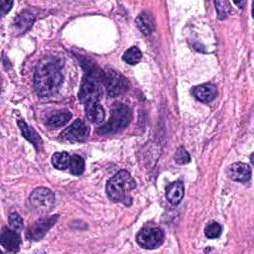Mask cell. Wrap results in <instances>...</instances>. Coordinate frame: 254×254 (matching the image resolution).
<instances>
[{
	"label": "cell",
	"instance_id": "6da1fadb",
	"mask_svg": "<svg viewBox=\"0 0 254 254\" xmlns=\"http://www.w3.org/2000/svg\"><path fill=\"white\" fill-rule=\"evenodd\" d=\"M63 82L60 64L52 58H45L39 62L35 75V89L41 96H50L57 91Z\"/></svg>",
	"mask_w": 254,
	"mask_h": 254
},
{
	"label": "cell",
	"instance_id": "7a4b0ae2",
	"mask_svg": "<svg viewBox=\"0 0 254 254\" xmlns=\"http://www.w3.org/2000/svg\"><path fill=\"white\" fill-rule=\"evenodd\" d=\"M135 188V180L127 171L122 170L115 174L107 182L106 192L111 200L122 202L128 206L132 203V197L130 192Z\"/></svg>",
	"mask_w": 254,
	"mask_h": 254
},
{
	"label": "cell",
	"instance_id": "3957f363",
	"mask_svg": "<svg viewBox=\"0 0 254 254\" xmlns=\"http://www.w3.org/2000/svg\"><path fill=\"white\" fill-rule=\"evenodd\" d=\"M104 81V73L98 68H90L82 78L78 99L81 103L91 100H98L102 94V83Z\"/></svg>",
	"mask_w": 254,
	"mask_h": 254
},
{
	"label": "cell",
	"instance_id": "277c9868",
	"mask_svg": "<svg viewBox=\"0 0 254 254\" xmlns=\"http://www.w3.org/2000/svg\"><path fill=\"white\" fill-rule=\"evenodd\" d=\"M132 118L130 108L122 103L115 104L111 110V116L106 124L99 127L97 132L99 134L115 133L126 127Z\"/></svg>",
	"mask_w": 254,
	"mask_h": 254
},
{
	"label": "cell",
	"instance_id": "5b68a950",
	"mask_svg": "<svg viewBox=\"0 0 254 254\" xmlns=\"http://www.w3.org/2000/svg\"><path fill=\"white\" fill-rule=\"evenodd\" d=\"M55 195L53 191L46 188L36 189L29 196L28 204L32 211L36 213H47L53 209Z\"/></svg>",
	"mask_w": 254,
	"mask_h": 254
},
{
	"label": "cell",
	"instance_id": "8992f818",
	"mask_svg": "<svg viewBox=\"0 0 254 254\" xmlns=\"http://www.w3.org/2000/svg\"><path fill=\"white\" fill-rule=\"evenodd\" d=\"M104 82L109 96L116 97L125 93L129 88V81L125 76L113 69H109L104 74Z\"/></svg>",
	"mask_w": 254,
	"mask_h": 254
},
{
	"label": "cell",
	"instance_id": "52a82bcc",
	"mask_svg": "<svg viewBox=\"0 0 254 254\" xmlns=\"http://www.w3.org/2000/svg\"><path fill=\"white\" fill-rule=\"evenodd\" d=\"M138 244L146 249H155L159 247L164 240V232L157 227L143 228L137 234Z\"/></svg>",
	"mask_w": 254,
	"mask_h": 254
},
{
	"label": "cell",
	"instance_id": "ba28073f",
	"mask_svg": "<svg viewBox=\"0 0 254 254\" xmlns=\"http://www.w3.org/2000/svg\"><path fill=\"white\" fill-rule=\"evenodd\" d=\"M59 218L58 215H53L45 218H41L40 220L36 221L27 232V235L30 239L33 240H39L42 237L45 236V234L48 232V230L55 224L57 219Z\"/></svg>",
	"mask_w": 254,
	"mask_h": 254
},
{
	"label": "cell",
	"instance_id": "9c48e42d",
	"mask_svg": "<svg viewBox=\"0 0 254 254\" xmlns=\"http://www.w3.org/2000/svg\"><path fill=\"white\" fill-rule=\"evenodd\" d=\"M0 243L8 252H17L21 245V238L18 231L13 228L3 227L0 236Z\"/></svg>",
	"mask_w": 254,
	"mask_h": 254
},
{
	"label": "cell",
	"instance_id": "30bf717a",
	"mask_svg": "<svg viewBox=\"0 0 254 254\" xmlns=\"http://www.w3.org/2000/svg\"><path fill=\"white\" fill-rule=\"evenodd\" d=\"M62 136L70 141H83L88 136V128L82 121L75 120L62 133Z\"/></svg>",
	"mask_w": 254,
	"mask_h": 254
},
{
	"label": "cell",
	"instance_id": "8fae6325",
	"mask_svg": "<svg viewBox=\"0 0 254 254\" xmlns=\"http://www.w3.org/2000/svg\"><path fill=\"white\" fill-rule=\"evenodd\" d=\"M193 96L201 102H209L213 100L217 94L216 86L212 83H202L192 88Z\"/></svg>",
	"mask_w": 254,
	"mask_h": 254
},
{
	"label": "cell",
	"instance_id": "7c38bea8",
	"mask_svg": "<svg viewBox=\"0 0 254 254\" xmlns=\"http://www.w3.org/2000/svg\"><path fill=\"white\" fill-rule=\"evenodd\" d=\"M228 175L234 181L246 183L251 178V169L247 164L234 163L229 167Z\"/></svg>",
	"mask_w": 254,
	"mask_h": 254
},
{
	"label": "cell",
	"instance_id": "4fadbf2b",
	"mask_svg": "<svg viewBox=\"0 0 254 254\" xmlns=\"http://www.w3.org/2000/svg\"><path fill=\"white\" fill-rule=\"evenodd\" d=\"M85 114L89 121L93 123H100L104 119V109L98 100H91L84 103Z\"/></svg>",
	"mask_w": 254,
	"mask_h": 254
},
{
	"label": "cell",
	"instance_id": "5bb4252c",
	"mask_svg": "<svg viewBox=\"0 0 254 254\" xmlns=\"http://www.w3.org/2000/svg\"><path fill=\"white\" fill-rule=\"evenodd\" d=\"M18 125L22 131V134L23 136L28 140L30 141L34 146L35 148L38 150V151H41L43 149V141L41 139V137L39 136V134L33 129L31 128L24 120L22 119H19L18 120Z\"/></svg>",
	"mask_w": 254,
	"mask_h": 254
},
{
	"label": "cell",
	"instance_id": "9a60e30c",
	"mask_svg": "<svg viewBox=\"0 0 254 254\" xmlns=\"http://www.w3.org/2000/svg\"><path fill=\"white\" fill-rule=\"evenodd\" d=\"M166 196L172 204L180 203L184 196V184L181 181L170 184L166 189Z\"/></svg>",
	"mask_w": 254,
	"mask_h": 254
},
{
	"label": "cell",
	"instance_id": "2e32d148",
	"mask_svg": "<svg viewBox=\"0 0 254 254\" xmlns=\"http://www.w3.org/2000/svg\"><path fill=\"white\" fill-rule=\"evenodd\" d=\"M71 118V113L64 110V111H60L57 113H54L53 115H51L47 121H46V125L51 128V129H55V128H59L62 127L64 125H65L69 119Z\"/></svg>",
	"mask_w": 254,
	"mask_h": 254
},
{
	"label": "cell",
	"instance_id": "e0dca14e",
	"mask_svg": "<svg viewBox=\"0 0 254 254\" xmlns=\"http://www.w3.org/2000/svg\"><path fill=\"white\" fill-rule=\"evenodd\" d=\"M136 23L138 28L144 35H150L154 31V20L152 16L147 12L141 13L137 17Z\"/></svg>",
	"mask_w": 254,
	"mask_h": 254
},
{
	"label": "cell",
	"instance_id": "ac0fdd59",
	"mask_svg": "<svg viewBox=\"0 0 254 254\" xmlns=\"http://www.w3.org/2000/svg\"><path fill=\"white\" fill-rule=\"evenodd\" d=\"M34 19H35V15L31 11L27 10V11L22 12V14H20L17 17L14 25L17 30H19L21 33H23L31 27Z\"/></svg>",
	"mask_w": 254,
	"mask_h": 254
},
{
	"label": "cell",
	"instance_id": "d6986e66",
	"mask_svg": "<svg viewBox=\"0 0 254 254\" xmlns=\"http://www.w3.org/2000/svg\"><path fill=\"white\" fill-rule=\"evenodd\" d=\"M69 157L65 152H57L52 157V163L55 168L59 170H64L69 166Z\"/></svg>",
	"mask_w": 254,
	"mask_h": 254
},
{
	"label": "cell",
	"instance_id": "ffe728a7",
	"mask_svg": "<svg viewBox=\"0 0 254 254\" xmlns=\"http://www.w3.org/2000/svg\"><path fill=\"white\" fill-rule=\"evenodd\" d=\"M142 53L137 47H131L123 55V60L129 64H136L141 61Z\"/></svg>",
	"mask_w": 254,
	"mask_h": 254
},
{
	"label": "cell",
	"instance_id": "44dd1931",
	"mask_svg": "<svg viewBox=\"0 0 254 254\" xmlns=\"http://www.w3.org/2000/svg\"><path fill=\"white\" fill-rule=\"evenodd\" d=\"M70 173L74 176H79L84 170V161L78 155H73L69 161Z\"/></svg>",
	"mask_w": 254,
	"mask_h": 254
},
{
	"label": "cell",
	"instance_id": "7402d4cb",
	"mask_svg": "<svg viewBox=\"0 0 254 254\" xmlns=\"http://www.w3.org/2000/svg\"><path fill=\"white\" fill-rule=\"evenodd\" d=\"M214 4L216 6L218 19H224L230 14L231 6L228 1H215Z\"/></svg>",
	"mask_w": 254,
	"mask_h": 254
},
{
	"label": "cell",
	"instance_id": "603a6c76",
	"mask_svg": "<svg viewBox=\"0 0 254 254\" xmlns=\"http://www.w3.org/2000/svg\"><path fill=\"white\" fill-rule=\"evenodd\" d=\"M221 231H222V228H221L220 224H218L217 222H210L204 229L205 236L210 239L219 237L221 234Z\"/></svg>",
	"mask_w": 254,
	"mask_h": 254
},
{
	"label": "cell",
	"instance_id": "cb8c5ba5",
	"mask_svg": "<svg viewBox=\"0 0 254 254\" xmlns=\"http://www.w3.org/2000/svg\"><path fill=\"white\" fill-rule=\"evenodd\" d=\"M9 223L11 228L16 231H20L23 228V219L17 212H13L9 215Z\"/></svg>",
	"mask_w": 254,
	"mask_h": 254
},
{
	"label": "cell",
	"instance_id": "d4e9b609",
	"mask_svg": "<svg viewBox=\"0 0 254 254\" xmlns=\"http://www.w3.org/2000/svg\"><path fill=\"white\" fill-rule=\"evenodd\" d=\"M175 161L178 164H187L190 161V157L189 153L186 151L184 147H180L175 154Z\"/></svg>",
	"mask_w": 254,
	"mask_h": 254
},
{
	"label": "cell",
	"instance_id": "484cf974",
	"mask_svg": "<svg viewBox=\"0 0 254 254\" xmlns=\"http://www.w3.org/2000/svg\"><path fill=\"white\" fill-rule=\"evenodd\" d=\"M12 5H13L12 1H2L1 2V15L4 16L7 12H9Z\"/></svg>",
	"mask_w": 254,
	"mask_h": 254
},
{
	"label": "cell",
	"instance_id": "4316f807",
	"mask_svg": "<svg viewBox=\"0 0 254 254\" xmlns=\"http://www.w3.org/2000/svg\"><path fill=\"white\" fill-rule=\"evenodd\" d=\"M234 3H235L237 6H240V8H241V9L243 8V5H244V4H246V2H245V1H242V2H234Z\"/></svg>",
	"mask_w": 254,
	"mask_h": 254
}]
</instances>
